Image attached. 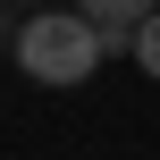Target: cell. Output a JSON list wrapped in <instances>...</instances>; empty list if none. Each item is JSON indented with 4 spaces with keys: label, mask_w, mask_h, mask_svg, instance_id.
Masks as SVG:
<instances>
[{
    "label": "cell",
    "mask_w": 160,
    "mask_h": 160,
    "mask_svg": "<svg viewBox=\"0 0 160 160\" xmlns=\"http://www.w3.org/2000/svg\"><path fill=\"white\" fill-rule=\"evenodd\" d=\"M101 51H110V34H101V17H84V8H42V17H25V34H17V68H25L34 84H84V76L101 68Z\"/></svg>",
    "instance_id": "obj_1"
},
{
    "label": "cell",
    "mask_w": 160,
    "mask_h": 160,
    "mask_svg": "<svg viewBox=\"0 0 160 160\" xmlns=\"http://www.w3.org/2000/svg\"><path fill=\"white\" fill-rule=\"evenodd\" d=\"M84 8H93L101 25H143V17H152L160 0H84Z\"/></svg>",
    "instance_id": "obj_2"
},
{
    "label": "cell",
    "mask_w": 160,
    "mask_h": 160,
    "mask_svg": "<svg viewBox=\"0 0 160 160\" xmlns=\"http://www.w3.org/2000/svg\"><path fill=\"white\" fill-rule=\"evenodd\" d=\"M135 59H143V76H160V8L135 25Z\"/></svg>",
    "instance_id": "obj_3"
}]
</instances>
